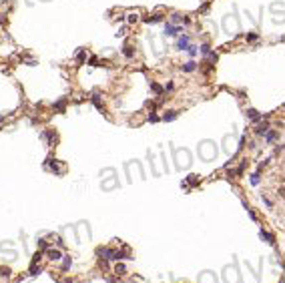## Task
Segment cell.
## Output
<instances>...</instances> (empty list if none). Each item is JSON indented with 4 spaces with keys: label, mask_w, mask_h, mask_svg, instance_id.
<instances>
[{
    "label": "cell",
    "mask_w": 285,
    "mask_h": 283,
    "mask_svg": "<svg viewBox=\"0 0 285 283\" xmlns=\"http://www.w3.org/2000/svg\"><path fill=\"white\" fill-rule=\"evenodd\" d=\"M46 167H48L50 171H54L56 175H62L64 173V167H62V165H58L54 159H48V161H46Z\"/></svg>",
    "instance_id": "1"
},
{
    "label": "cell",
    "mask_w": 285,
    "mask_h": 283,
    "mask_svg": "<svg viewBox=\"0 0 285 283\" xmlns=\"http://www.w3.org/2000/svg\"><path fill=\"white\" fill-rule=\"evenodd\" d=\"M181 32V26H173V24H165V36H177Z\"/></svg>",
    "instance_id": "2"
},
{
    "label": "cell",
    "mask_w": 285,
    "mask_h": 283,
    "mask_svg": "<svg viewBox=\"0 0 285 283\" xmlns=\"http://www.w3.org/2000/svg\"><path fill=\"white\" fill-rule=\"evenodd\" d=\"M97 253L101 257H105V259H115V249H109V247H101Z\"/></svg>",
    "instance_id": "3"
},
{
    "label": "cell",
    "mask_w": 285,
    "mask_h": 283,
    "mask_svg": "<svg viewBox=\"0 0 285 283\" xmlns=\"http://www.w3.org/2000/svg\"><path fill=\"white\" fill-rule=\"evenodd\" d=\"M46 257H48V259H52V261H58L60 257H62V253H60L58 249H46Z\"/></svg>",
    "instance_id": "4"
},
{
    "label": "cell",
    "mask_w": 285,
    "mask_h": 283,
    "mask_svg": "<svg viewBox=\"0 0 285 283\" xmlns=\"http://www.w3.org/2000/svg\"><path fill=\"white\" fill-rule=\"evenodd\" d=\"M189 42H191V38H189V36H181V38L177 40V48H179V50H187Z\"/></svg>",
    "instance_id": "5"
},
{
    "label": "cell",
    "mask_w": 285,
    "mask_h": 283,
    "mask_svg": "<svg viewBox=\"0 0 285 283\" xmlns=\"http://www.w3.org/2000/svg\"><path fill=\"white\" fill-rule=\"evenodd\" d=\"M177 116H179L177 110H169V113H165V115H163V120H165V123H171V120H175Z\"/></svg>",
    "instance_id": "6"
},
{
    "label": "cell",
    "mask_w": 285,
    "mask_h": 283,
    "mask_svg": "<svg viewBox=\"0 0 285 283\" xmlns=\"http://www.w3.org/2000/svg\"><path fill=\"white\" fill-rule=\"evenodd\" d=\"M259 235H261V239H265L267 243H271V245L275 243V237H273V235H269L267 231H263V229H261V231H259Z\"/></svg>",
    "instance_id": "7"
},
{
    "label": "cell",
    "mask_w": 285,
    "mask_h": 283,
    "mask_svg": "<svg viewBox=\"0 0 285 283\" xmlns=\"http://www.w3.org/2000/svg\"><path fill=\"white\" fill-rule=\"evenodd\" d=\"M245 115L249 116V119H251V120H259V119H261V115H259V113H257L255 109H247V113H245Z\"/></svg>",
    "instance_id": "8"
},
{
    "label": "cell",
    "mask_w": 285,
    "mask_h": 283,
    "mask_svg": "<svg viewBox=\"0 0 285 283\" xmlns=\"http://www.w3.org/2000/svg\"><path fill=\"white\" fill-rule=\"evenodd\" d=\"M195 68H197V63H193V60H189V63L183 64V70H185V72H193Z\"/></svg>",
    "instance_id": "9"
},
{
    "label": "cell",
    "mask_w": 285,
    "mask_h": 283,
    "mask_svg": "<svg viewBox=\"0 0 285 283\" xmlns=\"http://www.w3.org/2000/svg\"><path fill=\"white\" fill-rule=\"evenodd\" d=\"M92 102H94V106H97V109H102V101H101V95H98V92H94V95H92Z\"/></svg>",
    "instance_id": "10"
},
{
    "label": "cell",
    "mask_w": 285,
    "mask_h": 283,
    "mask_svg": "<svg viewBox=\"0 0 285 283\" xmlns=\"http://www.w3.org/2000/svg\"><path fill=\"white\" fill-rule=\"evenodd\" d=\"M123 52H125V56H126V58H133V54H135V52H133V46H129V44H125Z\"/></svg>",
    "instance_id": "11"
},
{
    "label": "cell",
    "mask_w": 285,
    "mask_h": 283,
    "mask_svg": "<svg viewBox=\"0 0 285 283\" xmlns=\"http://www.w3.org/2000/svg\"><path fill=\"white\" fill-rule=\"evenodd\" d=\"M161 20H163V16H161V14H157V16H147V18H145V22H161Z\"/></svg>",
    "instance_id": "12"
},
{
    "label": "cell",
    "mask_w": 285,
    "mask_h": 283,
    "mask_svg": "<svg viewBox=\"0 0 285 283\" xmlns=\"http://www.w3.org/2000/svg\"><path fill=\"white\" fill-rule=\"evenodd\" d=\"M267 129H269L267 125H259V127L255 129V133H257V134H265V133H267Z\"/></svg>",
    "instance_id": "13"
},
{
    "label": "cell",
    "mask_w": 285,
    "mask_h": 283,
    "mask_svg": "<svg viewBox=\"0 0 285 283\" xmlns=\"http://www.w3.org/2000/svg\"><path fill=\"white\" fill-rule=\"evenodd\" d=\"M151 88H153L157 95H163V87H161V84H157V82H153V84H151Z\"/></svg>",
    "instance_id": "14"
},
{
    "label": "cell",
    "mask_w": 285,
    "mask_h": 283,
    "mask_svg": "<svg viewBox=\"0 0 285 283\" xmlns=\"http://www.w3.org/2000/svg\"><path fill=\"white\" fill-rule=\"evenodd\" d=\"M84 58H87V52H84V50H80V52L77 54V60H78V64H82V63H84Z\"/></svg>",
    "instance_id": "15"
},
{
    "label": "cell",
    "mask_w": 285,
    "mask_h": 283,
    "mask_svg": "<svg viewBox=\"0 0 285 283\" xmlns=\"http://www.w3.org/2000/svg\"><path fill=\"white\" fill-rule=\"evenodd\" d=\"M187 181L191 183V185H199V177H197V175H189Z\"/></svg>",
    "instance_id": "16"
},
{
    "label": "cell",
    "mask_w": 285,
    "mask_h": 283,
    "mask_svg": "<svg viewBox=\"0 0 285 283\" xmlns=\"http://www.w3.org/2000/svg\"><path fill=\"white\" fill-rule=\"evenodd\" d=\"M64 106H66V102H64V101H58L56 105H54V109H56V110H60V113H62V110H64Z\"/></svg>",
    "instance_id": "17"
},
{
    "label": "cell",
    "mask_w": 285,
    "mask_h": 283,
    "mask_svg": "<svg viewBox=\"0 0 285 283\" xmlns=\"http://www.w3.org/2000/svg\"><path fill=\"white\" fill-rule=\"evenodd\" d=\"M275 139H277V133L275 131H269V133H267V141L271 143V141H275Z\"/></svg>",
    "instance_id": "18"
},
{
    "label": "cell",
    "mask_w": 285,
    "mask_h": 283,
    "mask_svg": "<svg viewBox=\"0 0 285 283\" xmlns=\"http://www.w3.org/2000/svg\"><path fill=\"white\" fill-rule=\"evenodd\" d=\"M40 273V267H36V263H32V267H30V275H38Z\"/></svg>",
    "instance_id": "19"
},
{
    "label": "cell",
    "mask_w": 285,
    "mask_h": 283,
    "mask_svg": "<svg viewBox=\"0 0 285 283\" xmlns=\"http://www.w3.org/2000/svg\"><path fill=\"white\" fill-rule=\"evenodd\" d=\"M187 52L191 54V56H195V54H197V46H191V44H189V46H187Z\"/></svg>",
    "instance_id": "20"
},
{
    "label": "cell",
    "mask_w": 285,
    "mask_h": 283,
    "mask_svg": "<svg viewBox=\"0 0 285 283\" xmlns=\"http://www.w3.org/2000/svg\"><path fill=\"white\" fill-rule=\"evenodd\" d=\"M201 52H203V54H209V52H211V46H209V44H203V46H201Z\"/></svg>",
    "instance_id": "21"
},
{
    "label": "cell",
    "mask_w": 285,
    "mask_h": 283,
    "mask_svg": "<svg viewBox=\"0 0 285 283\" xmlns=\"http://www.w3.org/2000/svg\"><path fill=\"white\" fill-rule=\"evenodd\" d=\"M115 271H116V273H125V265H123V263H119V265L115 267Z\"/></svg>",
    "instance_id": "22"
},
{
    "label": "cell",
    "mask_w": 285,
    "mask_h": 283,
    "mask_svg": "<svg viewBox=\"0 0 285 283\" xmlns=\"http://www.w3.org/2000/svg\"><path fill=\"white\" fill-rule=\"evenodd\" d=\"M149 120H151V123H159V116H157L155 113H151V115H149Z\"/></svg>",
    "instance_id": "23"
},
{
    "label": "cell",
    "mask_w": 285,
    "mask_h": 283,
    "mask_svg": "<svg viewBox=\"0 0 285 283\" xmlns=\"http://www.w3.org/2000/svg\"><path fill=\"white\" fill-rule=\"evenodd\" d=\"M68 267H70V257H66V259H64V263H62V269H64V271H66Z\"/></svg>",
    "instance_id": "24"
},
{
    "label": "cell",
    "mask_w": 285,
    "mask_h": 283,
    "mask_svg": "<svg viewBox=\"0 0 285 283\" xmlns=\"http://www.w3.org/2000/svg\"><path fill=\"white\" fill-rule=\"evenodd\" d=\"M38 247H40V249H48V245H46V241H42V239H38Z\"/></svg>",
    "instance_id": "25"
},
{
    "label": "cell",
    "mask_w": 285,
    "mask_h": 283,
    "mask_svg": "<svg viewBox=\"0 0 285 283\" xmlns=\"http://www.w3.org/2000/svg\"><path fill=\"white\" fill-rule=\"evenodd\" d=\"M0 275H2V277H8V275H10V269H0Z\"/></svg>",
    "instance_id": "26"
},
{
    "label": "cell",
    "mask_w": 285,
    "mask_h": 283,
    "mask_svg": "<svg viewBox=\"0 0 285 283\" xmlns=\"http://www.w3.org/2000/svg\"><path fill=\"white\" fill-rule=\"evenodd\" d=\"M91 66H98V58H97V56L91 58Z\"/></svg>",
    "instance_id": "27"
},
{
    "label": "cell",
    "mask_w": 285,
    "mask_h": 283,
    "mask_svg": "<svg viewBox=\"0 0 285 283\" xmlns=\"http://www.w3.org/2000/svg\"><path fill=\"white\" fill-rule=\"evenodd\" d=\"M251 183H253V185H259V175H253V177H251Z\"/></svg>",
    "instance_id": "28"
},
{
    "label": "cell",
    "mask_w": 285,
    "mask_h": 283,
    "mask_svg": "<svg viewBox=\"0 0 285 283\" xmlns=\"http://www.w3.org/2000/svg\"><path fill=\"white\" fill-rule=\"evenodd\" d=\"M137 20H139V16H137V14H129V22H137Z\"/></svg>",
    "instance_id": "29"
},
{
    "label": "cell",
    "mask_w": 285,
    "mask_h": 283,
    "mask_svg": "<svg viewBox=\"0 0 285 283\" xmlns=\"http://www.w3.org/2000/svg\"><path fill=\"white\" fill-rule=\"evenodd\" d=\"M181 20H183V16H181V14H173V22H181Z\"/></svg>",
    "instance_id": "30"
},
{
    "label": "cell",
    "mask_w": 285,
    "mask_h": 283,
    "mask_svg": "<svg viewBox=\"0 0 285 283\" xmlns=\"http://www.w3.org/2000/svg\"><path fill=\"white\" fill-rule=\"evenodd\" d=\"M106 283H121L119 279H106Z\"/></svg>",
    "instance_id": "31"
}]
</instances>
